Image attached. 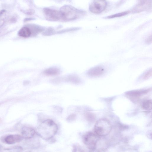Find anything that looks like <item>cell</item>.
<instances>
[{
	"label": "cell",
	"mask_w": 152,
	"mask_h": 152,
	"mask_svg": "<svg viewBox=\"0 0 152 152\" xmlns=\"http://www.w3.org/2000/svg\"><path fill=\"white\" fill-rule=\"evenodd\" d=\"M60 72V69L56 67H51L48 68L43 72V74L48 76H53L57 75Z\"/></svg>",
	"instance_id": "obj_12"
},
{
	"label": "cell",
	"mask_w": 152,
	"mask_h": 152,
	"mask_svg": "<svg viewBox=\"0 0 152 152\" xmlns=\"http://www.w3.org/2000/svg\"><path fill=\"white\" fill-rule=\"evenodd\" d=\"M85 115L86 118L89 120H91L94 118V115L93 114L90 112L86 113Z\"/></svg>",
	"instance_id": "obj_18"
},
{
	"label": "cell",
	"mask_w": 152,
	"mask_h": 152,
	"mask_svg": "<svg viewBox=\"0 0 152 152\" xmlns=\"http://www.w3.org/2000/svg\"><path fill=\"white\" fill-rule=\"evenodd\" d=\"M107 3L104 0H94L91 3L89 10L92 12L99 14L103 11L106 7Z\"/></svg>",
	"instance_id": "obj_5"
},
{
	"label": "cell",
	"mask_w": 152,
	"mask_h": 152,
	"mask_svg": "<svg viewBox=\"0 0 152 152\" xmlns=\"http://www.w3.org/2000/svg\"><path fill=\"white\" fill-rule=\"evenodd\" d=\"M43 12L46 19L49 20L56 21L63 20L60 10L45 8L43 10Z\"/></svg>",
	"instance_id": "obj_6"
},
{
	"label": "cell",
	"mask_w": 152,
	"mask_h": 152,
	"mask_svg": "<svg viewBox=\"0 0 152 152\" xmlns=\"http://www.w3.org/2000/svg\"><path fill=\"white\" fill-rule=\"evenodd\" d=\"M23 138L22 136L20 135L11 134L6 136L4 139V141L8 144H12L20 142Z\"/></svg>",
	"instance_id": "obj_11"
},
{
	"label": "cell",
	"mask_w": 152,
	"mask_h": 152,
	"mask_svg": "<svg viewBox=\"0 0 152 152\" xmlns=\"http://www.w3.org/2000/svg\"><path fill=\"white\" fill-rule=\"evenodd\" d=\"M130 12V11L129 10H127L111 15L104 17V18L105 19H110L116 17H121L129 14Z\"/></svg>",
	"instance_id": "obj_15"
},
{
	"label": "cell",
	"mask_w": 152,
	"mask_h": 152,
	"mask_svg": "<svg viewBox=\"0 0 152 152\" xmlns=\"http://www.w3.org/2000/svg\"><path fill=\"white\" fill-rule=\"evenodd\" d=\"M112 128L111 124L109 121L107 119L102 118L97 121L94 126V130L97 135L104 136L110 133Z\"/></svg>",
	"instance_id": "obj_3"
},
{
	"label": "cell",
	"mask_w": 152,
	"mask_h": 152,
	"mask_svg": "<svg viewBox=\"0 0 152 152\" xmlns=\"http://www.w3.org/2000/svg\"><path fill=\"white\" fill-rule=\"evenodd\" d=\"M60 11L62 15L63 20L66 21L77 19L86 14V12L69 5L63 6Z\"/></svg>",
	"instance_id": "obj_2"
},
{
	"label": "cell",
	"mask_w": 152,
	"mask_h": 152,
	"mask_svg": "<svg viewBox=\"0 0 152 152\" xmlns=\"http://www.w3.org/2000/svg\"><path fill=\"white\" fill-rule=\"evenodd\" d=\"M58 130L56 124L51 119L45 120L38 126L36 134L43 139L49 140L56 134Z\"/></svg>",
	"instance_id": "obj_1"
},
{
	"label": "cell",
	"mask_w": 152,
	"mask_h": 152,
	"mask_svg": "<svg viewBox=\"0 0 152 152\" xmlns=\"http://www.w3.org/2000/svg\"><path fill=\"white\" fill-rule=\"evenodd\" d=\"M21 133L23 138L29 139L33 138L36 134V131L31 127L24 126L21 129Z\"/></svg>",
	"instance_id": "obj_9"
},
{
	"label": "cell",
	"mask_w": 152,
	"mask_h": 152,
	"mask_svg": "<svg viewBox=\"0 0 152 152\" xmlns=\"http://www.w3.org/2000/svg\"><path fill=\"white\" fill-rule=\"evenodd\" d=\"M145 43L147 44H150L152 42V35L149 36L145 39Z\"/></svg>",
	"instance_id": "obj_19"
},
{
	"label": "cell",
	"mask_w": 152,
	"mask_h": 152,
	"mask_svg": "<svg viewBox=\"0 0 152 152\" xmlns=\"http://www.w3.org/2000/svg\"><path fill=\"white\" fill-rule=\"evenodd\" d=\"M83 141L84 144L89 149H94L99 140L97 135L91 132H88L83 136Z\"/></svg>",
	"instance_id": "obj_4"
},
{
	"label": "cell",
	"mask_w": 152,
	"mask_h": 152,
	"mask_svg": "<svg viewBox=\"0 0 152 152\" xmlns=\"http://www.w3.org/2000/svg\"><path fill=\"white\" fill-rule=\"evenodd\" d=\"M104 72V68L101 66H96L90 69L87 75L91 77H97L103 75Z\"/></svg>",
	"instance_id": "obj_10"
},
{
	"label": "cell",
	"mask_w": 152,
	"mask_h": 152,
	"mask_svg": "<svg viewBox=\"0 0 152 152\" xmlns=\"http://www.w3.org/2000/svg\"><path fill=\"white\" fill-rule=\"evenodd\" d=\"M77 149V148L76 145H74L73 148L72 152H76Z\"/></svg>",
	"instance_id": "obj_21"
},
{
	"label": "cell",
	"mask_w": 152,
	"mask_h": 152,
	"mask_svg": "<svg viewBox=\"0 0 152 152\" xmlns=\"http://www.w3.org/2000/svg\"><path fill=\"white\" fill-rule=\"evenodd\" d=\"M68 82L74 83H78L80 82L78 77L75 75H70L66 78V80Z\"/></svg>",
	"instance_id": "obj_16"
},
{
	"label": "cell",
	"mask_w": 152,
	"mask_h": 152,
	"mask_svg": "<svg viewBox=\"0 0 152 152\" xmlns=\"http://www.w3.org/2000/svg\"><path fill=\"white\" fill-rule=\"evenodd\" d=\"M152 101L150 100L144 101L141 104V107L145 110H150L152 109Z\"/></svg>",
	"instance_id": "obj_14"
},
{
	"label": "cell",
	"mask_w": 152,
	"mask_h": 152,
	"mask_svg": "<svg viewBox=\"0 0 152 152\" xmlns=\"http://www.w3.org/2000/svg\"><path fill=\"white\" fill-rule=\"evenodd\" d=\"M149 90V89L132 90L126 92V94L131 99L137 100L142 96L148 93Z\"/></svg>",
	"instance_id": "obj_8"
},
{
	"label": "cell",
	"mask_w": 152,
	"mask_h": 152,
	"mask_svg": "<svg viewBox=\"0 0 152 152\" xmlns=\"http://www.w3.org/2000/svg\"><path fill=\"white\" fill-rule=\"evenodd\" d=\"M152 7V0L140 1L132 10V13H138L150 10Z\"/></svg>",
	"instance_id": "obj_7"
},
{
	"label": "cell",
	"mask_w": 152,
	"mask_h": 152,
	"mask_svg": "<svg viewBox=\"0 0 152 152\" xmlns=\"http://www.w3.org/2000/svg\"><path fill=\"white\" fill-rule=\"evenodd\" d=\"M152 75V69L149 70L145 73L143 77L144 80H147Z\"/></svg>",
	"instance_id": "obj_17"
},
{
	"label": "cell",
	"mask_w": 152,
	"mask_h": 152,
	"mask_svg": "<svg viewBox=\"0 0 152 152\" xmlns=\"http://www.w3.org/2000/svg\"><path fill=\"white\" fill-rule=\"evenodd\" d=\"M75 115H72L69 116L67 118V120L70 121L74 120L75 118Z\"/></svg>",
	"instance_id": "obj_20"
},
{
	"label": "cell",
	"mask_w": 152,
	"mask_h": 152,
	"mask_svg": "<svg viewBox=\"0 0 152 152\" xmlns=\"http://www.w3.org/2000/svg\"><path fill=\"white\" fill-rule=\"evenodd\" d=\"M31 34V30L27 27H24L22 28L18 32V34L20 36L24 38L29 37Z\"/></svg>",
	"instance_id": "obj_13"
}]
</instances>
